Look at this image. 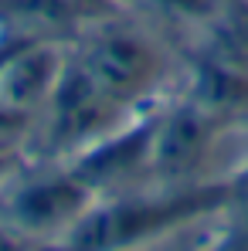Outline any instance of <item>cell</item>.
<instances>
[{
  "mask_svg": "<svg viewBox=\"0 0 248 251\" xmlns=\"http://www.w3.org/2000/svg\"><path fill=\"white\" fill-rule=\"evenodd\" d=\"M79 68L106 99L126 105L139 99L157 78V54L150 51V44H143L133 34H106L85 51Z\"/></svg>",
  "mask_w": 248,
  "mask_h": 251,
  "instance_id": "cell-1",
  "label": "cell"
},
{
  "mask_svg": "<svg viewBox=\"0 0 248 251\" xmlns=\"http://www.w3.org/2000/svg\"><path fill=\"white\" fill-rule=\"evenodd\" d=\"M51 99H55V139L58 143H79L82 136L106 126L119 109L112 99H106L92 85V78L82 68H68L58 78Z\"/></svg>",
  "mask_w": 248,
  "mask_h": 251,
  "instance_id": "cell-2",
  "label": "cell"
},
{
  "mask_svg": "<svg viewBox=\"0 0 248 251\" xmlns=\"http://www.w3.org/2000/svg\"><path fill=\"white\" fill-rule=\"evenodd\" d=\"M207 136H211V123H207L204 112L177 109L153 132V146H150L153 170L160 176H166V180H180L184 173H191L201 163Z\"/></svg>",
  "mask_w": 248,
  "mask_h": 251,
  "instance_id": "cell-3",
  "label": "cell"
},
{
  "mask_svg": "<svg viewBox=\"0 0 248 251\" xmlns=\"http://www.w3.org/2000/svg\"><path fill=\"white\" fill-rule=\"evenodd\" d=\"M58 85V61L48 48H21L0 61V102L28 109Z\"/></svg>",
  "mask_w": 248,
  "mask_h": 251,
  "instance_id": "cell-4",
  "label": "cell"
},
{
  "mask_svg": "<svg viewBox=\"0 0 248 251\" xmlns=\"http://www.w3.org/2000/svg\"><path fill=\"white\" fill-rule=\"evenodd\" d=\"M85 190L79 183H41L17 201V214L28 224H55L82 207Z\"/></svg>",
  "mask_w": 248,
  "mask_h": 251,
  "instance_id": "cell-5",
  "label": "cell"
},
{
  "mask_svg": "<svg viewBox=\"0 0 248 251\" xmlns=\"http://www.w3.org/2000/svg\"><path fill=\"white\" fill-rule=\"evenodd\" d=\"M231 214H235V234H238V241H248V170L238 176V183H235Z\"/></svg>",
  "mask_w": 248,
  "mask_h": 251,
  "instance_id": "cell-6",
  "label": "cell"
},
{
  "mask_svg": "<svg viewBox=\"0 0 248 251\" xmlns=\"http://www.w3.org/2000/svg\"><path fill=\"white\" fill-rule=\"evenodd\" d=\"M157 10H170V14H207L211 0H146Z\"/></svg>",
  "mask_w": 248,
  "mask_h": 251,
  "instance_id": "cell-7",
  "label": "cell"
}]
</instances>
